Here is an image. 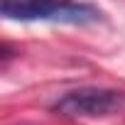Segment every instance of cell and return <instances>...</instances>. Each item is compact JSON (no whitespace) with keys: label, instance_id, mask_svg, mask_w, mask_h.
Here are the masks:
<instances>
[{"label":"cell","instance_id":"7a4b0ae2","mask_svg":"<svg viewBox=\"0 0 125 125\" xmlns=\"http://www.w3.org/2000/svg\"><path fill=\"white\" fill-rule=\"evenodd\" d=\"M54 110L64 118H105L125 110V91L118 88H74L64 93L56 103Z\"/></svg>","mask_w":125,"mask_h":125},{"label":"cell","instance_id":"6da1fadb","mask_svg":"<svg viewBox=\"0 0 125 125\" xmlns=\"http://www.w3.org/2000/svg\"><path fill=\"white\" fill-rule=\"evenodd\" d=\"M0 10L8 20H47L64 25H91L101 20V10L91 3L76 0H0Z\"/></svg>","mask_w":125,"mask_h":125}]
</instances>
